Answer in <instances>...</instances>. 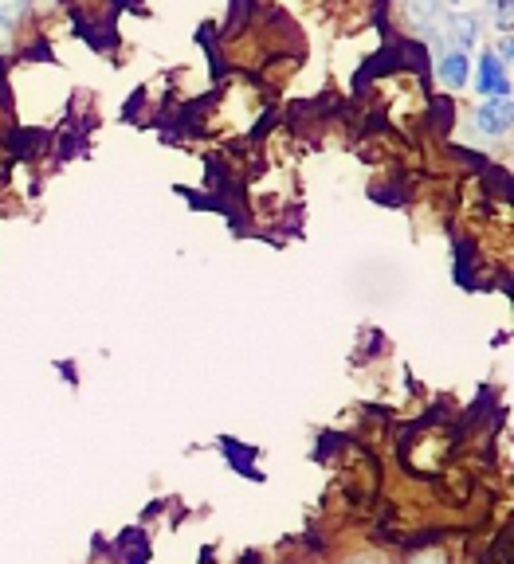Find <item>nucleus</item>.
I'll list each match as a JSON object with an SVG mask.
<instances>
[{
    "mask_svg": "<svg viewBox=\"0 0 514 564\" xmlns=\"http://www.w3.org/2000/svg\"><path fill=\"white\" fill-rule=\"evenodd\" d=\"M471 83L483 98H511V70L495 52H483L479 63H471Z\"/></svg>",
    "mask_w": 514,
    "mask_h": 564,
    "instance_id": "1",
    "label": "nucleus"
},
{
    "mask_svg": "<svg viewBox=\"0 0 514 564\" xmlns=\"http://www.w3.org/2000/svg\"><path fill=\"white\" fill-rule=\"evenodd\" d=\"M511 118H514L511 98H488V102L475 110V130L488 133V138H503V133L511 130Z\"/></svg>",
    "mask_w": 514,
    "mask_h": 564,
    "instance_id": "2",
    "label": "nucleus"
},
{
    "mask_svg": "<svg viewBox=\"0 0 514 564\" xmlns=\"http://www.w3.org/2000/svg\"><path fill=\"white\" fill-rule=\"evenodd\" d=\"M436 79H440L448 90L468 87V83H471V52H460V47L443 52L440 63H436Z\"/></svg>",
    "mask_w": 514,
    "mask_h": 564,
    "instance_id": "3",
    "label": "nucleus"
},
{
    "mask_svg": "<svg viewBox=\"0 0 514 564\" xmlns=\"http://www.w3.org/2000/svg\"><path fill=\"white\" fill-rule=\"evenodd\" d=\"M443 35H448L460 52H471L475 40H479V20L471 17V12H460V9L448 12V17H443Z\"/></svg>",
    "mask_w": 514,
    "mask_h": 564,
    "instance_id": "4",
    "label": "nucleus"
},
{
    "mask_svg": "<svg viewBox=\"0 0 514 564\" xmlns=\"http://www.w3.org/2000/svg\"><path fill=\"white\" fill-rule=\"evenodd\" d=\"M405 17L425 35H436V24L443 17V0H405Z\"/></svg>",
    "mask_w": 514,
    "mask_h": 564,
    "instance_id": "5",
    "label": "nucleus"
},
{
    "mask_svg": "<svg viewBox=\"0 0 514 564\" xmlns=\"http://www.w3.org/2000/svg\"><path fill=\"white\" fill-rule=\"evenodd\" d=\"M0 17H4L12 28H17L20 20L28 17V0H0Z\"/></svg>",
    "mask_w": 514,
    "mask_h": 564,
    "instance_id": "6",
    "label": "nucleus"
},
{
    "mask_svg": "<svg viewBox=\"0 0 514 564\" xmlns=\"http://www.w3.org/2000/svg\"><path fill=\"white\" fill-rule=\"evenodd\" d=\"M9 47H12V24L0 17V52H9Z\"/></svg>",
    "mask_w": 514,
    "mask_h": 564,
    "instance_id": "7",
    "label": "nucleus"
},
{
    "mask_svg": "<svg viewBox=\"0 0 514 564\" xmlns=\"http://www.w3.org/2000/svg\"><path fill=\"white\" fill-rule=\"evenodd\" d=\"M32 9H36V12H55V9H60V0H28V12H32Z\"/></svg>",
    "mask_w": 514,
    "mask_h": 564,
    "instance_id": "8",
    "label": "nucleus"
},
{
    "mask_svg": "<svg viewBox=\"0 0 514 564\" xmlns=\"http://www.w3.org/2000/svg\"><path fill=\"white\" fill-rule=\"evenodd\" d=\"M417 564H443V556H440V553H425Z\"/></svg>",
    "mask_w": 514,
    "mask_h": 564,
    "instance_id": "9",
    "label": "nucleus"
},
{
    "mask_svg": "<svg viewBox=\"0 0 514 564\" xmlns=\"http://www.w3.org/2000/svg\"><path fill=\"white\" fill-rule=\"evenodd\" d=\"M452 4H463V0H452Z\"/></svg>",
    "mask_w": 514,
    "mask_h": 564,
    "instance_id": "10",
    "label": "nucleus"
}]
</instances>
